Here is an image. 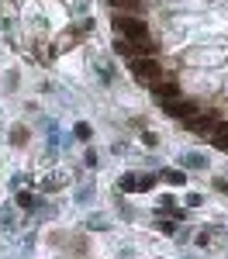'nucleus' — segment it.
<instances>
[{
  "label": "nucleus",
  "instance_id": "2",
  "mask_svg": "<svg viewBox=\"0 0 228 259\" xmlns=\"http://www.w3.org/2000/svg\"><path fill=\"white\" fill-rule=\"evenodd\" d=\"M131 73H135V80L139 83H156L159 76H163V66H159V59L156 56H139V59H131Z\"/></svg>",
  "mask_w": 228,
  "mask_h": 259
},
{
  "label": "nucleus",
  "instance_id": "7",
  "mask_svg": "<svg viewBox=\"0 0 228 259\" xmlns=\"http://www.w3.org/2000/svg\"><path fill=\"white\" fill-rule=\"evenodd\" d=\"M24 135H28L24 128H14V132H11V142H24Z\"/></svg>",
  "mask_w": 228,
  "mask_h": 259
},
{
  "label": "nucleus",
  "instance_id": "8",
  "mask_svg": "<svg viewBox=\"0 0 228 259\" xmlns=\"http://www.w3.org/2000/svg\"><path fill=\"white\" fill-rule=\"evenodd\" d=\"M211 142H214V145H218L221 152H228V139H211Z\"/></svg>",
  "mask_w": 228,
  "mask_h": 259
},
{
  "label": "nucleus",
  "instance_id": "5",
  "mask_svg": "<svg viewBox=\"0 0 228 259\" xmlns=\"http://www.w3.org/2000/svg\"><path fill=\"white\" fill-rule=\"evenodd\" d=\"M149 90H152L156 97L163 100V104H166V100H173V97H180V83L169 80V76H159L156 83H149Z\"/></svg>",
  "mask_w": 228,
  "mask_h": 259
},
{
  "label": "nucleus",
  "instance_id": "4",
  "mask_svg": "<svg viewBox=\"0 0 228 259\" xmlns=\"http://www.w3.org/2000/svg\"><path fill=\"white\" fill-rule=\"evenodd\" d=\"M218 114H214V111H207V114H194V118H187L184 124L187 128H190V132H197V135H211V132H214V128H218Z\"/></svg>",
  "mask_w": 228,
  "mask_h": 259
},
{
  "label": "nucleus",
  "instance_id": "3",
  "mask_svg": "<svg viewBox=\"0 0 228 259\" xmlns=\"http://www.w3.org/2000/svg\"><path fill=\"white\" fill-rule=\"evenodd\" d=\"M163 111L169 114V118H176V121H187V118H194V114H197V104H194V100L173 97V100H166V104H163Z\"/></svg>",
  "mask_w": 228,
  "mask_h": 259
},
{
  "label": "nucleus",
  "instance_id": "9",
  "mask_svg": "<svg viewBox=\"0 0 228 259\" xmlns=\"http://www.w3.org/2000/svg\"><path fill=\"white\" fill-rule=\"evenodd\" d=\"M214 187H218V190H221V194H228V183H225V180H218V183H214Z\"/></svg>",
  "mask_w": 228,
  "mask_h": 259
},
{
  "label": "nucleus",
  "instance_id": "1",
  "mask_svg": "<svg viewBox=\"0 0 228 259\" xmlns=\"http://www.w3.org/2000/svg\"><path fill=\"white\" fill-rule=\"evenodd\" d=\"M114 31H118V38H128V41H145L149 38V24H145L139 14H114Z\"/></svg>",
  "mask_w": 228,
  "mask_h": 259
},
{
  "label": "nucleus",
  "instance_id": "6",
  "mask_svg": "<svg viewBox=\"0 0 228 259\" xmlns=\"http://www.w3.org/2000/svg\"><path fill=\"white\" fill-rule=\"evenodd\" d=\"M121 14H142V0H111Z\"/></svg>",
  "mask_w": 228,
  "mask_h": 259
}]
</instances>
